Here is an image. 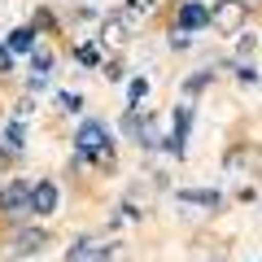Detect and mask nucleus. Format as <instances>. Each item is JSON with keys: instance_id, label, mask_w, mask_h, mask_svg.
Wrapping results in <instances>:
<instances>
[{"instance_id": "nucleus-1", "label": "nucleus", "mask_w": 262, "mask_h": 262, "mask_svg": "<svg viewBox=\"0 0 262 262\" xmlns=\"http://www.w3.org/2000/svg\"><path fill=\"white\" fill-rule=\"evenodd\" d=\"M75 149L83 162H96V166H110L114 162V136L101 118H83L75 131Z\"/></svg>"}, {"instance_id": "nucleus-2", "label": "nucleus", "mask_w": 262, "mask_h": 262, "mask_svg": "<svg viewBox=\"0 0 262 262\" xmlns=\"http://www.w3.org/2000/svg\"><path fill=\"white\" fill-rule=\"evenodd\" d=\"M0 214L9 219L13 227H27V219H31V179L0 184Z\"/></svg>"}, {"instance_id": "nucleus-3", "label": "nucleus", "mask_w": 262, "mask_h": 262, "mask_svg": "<svg viewBox=\"0 0 262 262\" xmlns=\"http://www.w3.org/2000/svg\"><path fill=\"white\" fill-rule=\"evenodd\" d=\"M48 249V227H13L9 245H5V258L9 262H27L35 253Z\"/></svg>"}, {"instance_id": "nucleus-4", "label": "nucleus", "mask_w": 262, "mask_h": 262, "mask_svg": "<svg viewBox=\"0 0 262 262\" xmlns=\"http://www.w3.org/2000/svg\"><path fill=\"white\" fill-rule=\"evenodd\" d=\"M249 0H219L214 9H210V18H214L219 35H241V27L249 22Z\"/></svg>"}, {"instance_id": "nucleus-5", "label": "nucleus", "mask_w": 262, "mask_h": 262, "mask_svg": "<svg viewBox=\"0 0 262 262\" xmlns=\"http://www.w3.org/2000/svg\"><path fill=\"white\" fill-rule=\"evenodd\" d=\"M175 27L179 31H206L214 27V18H210V5H201V0H179V9H175Z\"/></svg>"}, {"instance_id": "nucleus-6", "label": "nucleus", "mask_w": 262, "mask_h": 262, "mask_svg": "<svg viewBox=\"0 0 262 262\" xmlns=\"http://www.w3.org/2000/svg\"><path fill=\"white\" fill-rule=\"evenodd\" d=\"M57 206H61V192H57L53 179H31V214L48 219V214H57Z\"/></svg>"}, {"instance_id": "nucleus-7", "label": "nucleus", "mask_w": 262, "mask_h": 262, "mask_svg": "<svg viewBox=\"0 0 262 262\" xmlns=\"http://www.w3.org/2000/svg\"><path fill=\"white\" fill-rule=\"evenodd\" d=\"M27 153V122L13 118L9 127L0 131V162H9V158H22Z\"/></svg>"}, {"instance_id": "nucleus-8", "label": "nucleus", "mask_w": 262, "mask_h": 262, "mask_svg": "<svg viewBox=\"0 0 262 262\" xmlns=\"http://www.w3.org/2000/svg\"><path fill=\"white\" fill-rule=\"evenodd\" d=\"M127 35H131V22H127V18H105V22H101V35H96V44H101L105 53H118V48L127 44Z\"/></svg>"}, {"instance_id": "nucleus-9", "label": "nucleus", "mask_w": 262, "mask_h": 262, "mask_svg": "<svg viewBox=\"0 0 262 262\" xmlns=\"http://www.w3.org/2000/svg\"><path fill=\"white\" fill-rule=\"evenodd\" d=\"M0 39L9 44V53H13V57H31V53L39 48V35H35L31 27H13L9 35H0Z\"/></svg>"}, {"instance_id": "nucleus-10", "label": "nucleus", "mask_w": 262, "mask_h": 262, "mask_svg": "<svg viewBox=\"0 0 262 262\" xmlns=\"http://www.w3.org/2000/svg\"><path fill=\"white\" fill-rule=\"evenodd\" d=\"M179 206H206V210H219V206H223V192H219V188H179Z\"/></svg>"}, {"instance_id": "nucleus-11", "label": "nucleus", "mask_w": 262, "mask_h": 262, "mask_svg": "<svg viewBox=\"0 0 262 262\" xmlns=\"http://www.w3.org/2000/svg\"><path fill=\"white\" fill-rule=\"evenodd\" d=\"M192 122H196V110L188 101H179L175 110H170V136H179V140H188V131H192Z\"/></svg>"}, {"instance_id": "nucleus-12", "label": "nucleus", "mask_w": 262, "mask_h": 262, "mask_svg": "<svg viewBox=\"0 0 262 262\" xmlns=\"http://www.w3.org/2000/svg\"><path fill=\"white\" fill-rule=\"evenodd\" d=\"M210 79H214V66H206V70H192V75L184 79V88H179V96L184 101H192V96H201L210 88Z\"/></svg>"}, {"instance_id": "nucleus-13", "label": "nucleus", "mask_w": 262, "mask_h": 262, "mask_svg": "<svg viewBox=\"0 0 262 262\" xmlns=\"http://www.w3.org/2000/svg\"><path fill=\"white\" fill-rule=\"evenodd\" d=\"M144 96H149V79H140V75H136V79L127 83V110H140V101H144Z\"/></svg>"}, {"instance_id": "nucleus-14", "label": "nucleus", "mask_w": 262, "mask_h": 262, "mask_svg": "<svg viewBox=\"0 0 262 262\" xmlns=\"http://www.w3.org/2000/svg\"><path fill=\"white\" fill-rule=\"evenodd\" d=\"M27 27L39 35V31H53V27H57V18H53V9H48V5H39V9L31 13V22H27Z\"/></svg>"}, {"instance_id": "nucleus-15", "label": "nucleus", "mask_w": 262, "mask_h": 262, "mask_svg": "<svg viewBox=\"0 0 262 262\" xmlns=\"http://www.w3.org/2000/svg\"><path fill=\"white\" fill-rule=\"evenodd\" d=\"M31 70L35 75H53V48H35L31 53Z\"/></svg>"}, {"instance_id": "nucleus-16", "label": "nucleus", "mask_w": 262, "mask_h": 262, "mask_svg": "<svg viewBox=\"0 0 262 262\" xmlns=\"http://www.w3.org/2000/svg\"><path fill=\"white\" fill-rule=\"evenodd\" d=\"M75 61H79V66H101V53H96V44H75Z\"/></svg>"}, {"instance_id": "nucleus-17", "label": "nucleus", "mask_w": 262, "mask_h": 262, "mask_svg": "<svg viewBox=\"0 0 262 262\" xmlns=\"http://www.w3.org/2000/svg\"><path fill=\"white\" fill-rule=\"evenodd\" d=\"M13 61H18V57H13V53H9V44L0 39V79H9V75H13Z\"/></svg>"}, {"instance_id": "nucleus-18", "label": "nucleus", "mask_w": 262, "mask_h": 262, "mask_svg": "<svg viewBox=\"0 0 262 262\" xmlns=\"http://www.w3.org/2000/svg\"><path fill=\"white\" fill-rule=\"evenodd\" d=\"M170 48H175V53H188V48H192V35H188V31H170Z\"/></svg>"}, {"instance_id": "nucleus-19", "label": "nucleus", "mask_w": 262, "mask_h": 262, "mask_svg": "<svg viewBox=\"0 0 262 262\" xmlns=\"http://www.w3.org/2000/svg\"><path fill=\"white\" fill-rule=\"evenodd\" d=\"M48 88H53V75H31L27 79V92L35 96V92H48Z\"/></svg>"}, {"instance_id": "nucleus-20", "label": "nucleus", "mask_w": 262, "mask_h": 262, "mask_svg": "<svg viewBox=\"0 0 262 262\" xmlns=\"http://www.w3.org/2000/svg\"><path fill=\"white\" fill-rule=\"evenodd\" d=\"M57 101H61V110H70V114H79V110H83V96H79V92H61Z\"/></svg>"}, {"instance_id": "nucleus-21", "label": "nucleus", "mask_w": 262, "mask_h": 262, "mask_svg": "<svg viewBox=\"0 0 262 262\" xmlns=\"http://www.w3.org/2000/svg\"><path fill=\"white\" fill-rule=\"evenodd\" d=\"M31 114H35V101H31V96H22V101L13 105V118H18V122H27Z\"/></svg>"}, {"instance_id": "nucleus-22", "label": "nucleus", "mask_w": 262, "mask_h": 262, "mask_svg": "<svg viewBox=\"0 0 262 262\" xmlns=\"http://www.w3.org/2000/svg\"><path fill=\"white\" fill-rule=\"evenodd\" d=\"M258 70H253V66H236V83H245V88H249V83H258Z\"/></svg>"}, {"instance_id": "nucleus-23", "label": "nucleus", "mask_w": 262, "mask_h": 262, "mask_svg": "<svg viewBox=\"0 0 262 262\" xmlns=\"http://www.w3.org/2000/svg\"><path fill=\"white\" fill-rule=\"evenodd\" d=\"M253 48H258V35H241V44H236V57H249Z\"/></svg>"}, {"instance_id": "nucleus-24", "label": "nucleus", "mask_w": 262, "mask_h": 262, "mask_svg": "<svg viewBox=\"0 0 262 262\" xmlns=\"http://www.w3.org/2000/svg\"><path fill=\"white\" fill-rule=\"evenodd\" d=\"M153 5H158V0H127V9L136 13V18H140V13H153Z\"/></svg>"}, {"instance_id": "nucleus-25", "label": "nucleus", "mask_w": 262, "mask_h": 262, "mask_svg": "<svg viewBox=\"0 0 262 262\" xmlns=\"http://www.w3.org/2000/svg\"><path fill=\"white\" fill-rule=\"evenodd\" d=\"M105 75H110L114 83H118V79H122V61H105Z\"/></svg>"}]
</instances>
